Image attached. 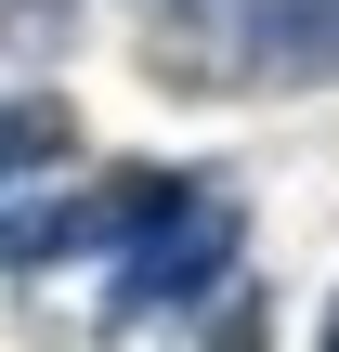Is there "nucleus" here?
<instances>
[{
	"mask_svg": "<svg viewBox=\"0 0 339 352\" xmlns=\"http://www.w3.org/2000/svg\"><path fill=\"white\" fill-rule=\"evenodd\" d=\"M183 196V170H118L105 196H52V209H0V261H65V248H105V235H144L157 209Z\"/></svg>",
	"mask_w": 339,
	"mask_h": 352,
	"instance_id": "2",
	"label": "nucleus"
},
{
	"mask_svg": "<svg viewBox=\"0 0 339 352\" xmlns=\"http://www.w3.org/2000/svg\"><path fill=\"white\" fill-rule=\"evenodd\" d=\"M235 235H248V209H235L209 170H183V196L118 248V314H131V327H144V314H183V300L235 261Z\"/></svg>",
	"mask_w": 339,
	"mask_h": 352,
	"instance_id": "1",
	"label": "nucleus"
},
{
	"mask_svg": "<svg viewBox=\"0 0 339 352\" xmlns=\"http://www.w3.org/2000/svg\"><path fill=\"white\" fill-rule=\"evenodd\" d=\"M248 65L274 78H339V0H248Z\"/></svg>",
	"mask_w": 339,
	"mask_h": 352,
	"instance_id": "3",
	"label": "nucleus"
},
{
	"mask_svg": "<svg viewBox=\"0 0 339 352\" xmlns=\"http://www.w3.org/2000/svg\"><path fill=\"white\" fill-rule=\"evenodd\" d=\"M39 157H65V104H0V183Z\"/></svg>",
	"mask_w": 339,
	"mask_h": 352,
	"instance_id": "4",
	"label": "nucleus"
}]
</instances>
